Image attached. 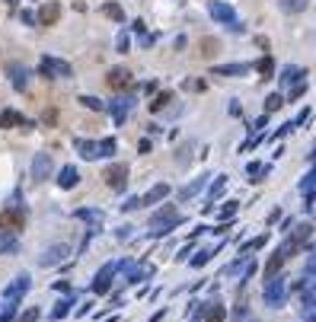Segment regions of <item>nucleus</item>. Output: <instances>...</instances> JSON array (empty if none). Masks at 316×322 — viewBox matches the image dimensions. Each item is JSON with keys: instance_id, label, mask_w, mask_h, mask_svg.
Instances as JSON below:
<instances>
[{"instance_id": "obj_1", "label": "nucleus", "mask_w": 316, "mask_h": 322, "mask_svg": "<svg viewBox=\"0 0 316 322\" xmlns=\"http://www.w3.org/2000/svg\"><path fill=\"white\" fill-rule=\"evenodd\" d=\"M23 224H26V214H23V207H6L3 214H0V230H23Z\"/></svg>"}, {"instance_id": "obj_2", "label": "nucleus", "mask_w": 316, "mask_h": 322, "mask_svg": "<svg viewBox=\"0 0 316 322\" xmlns=\"http://www.w3.org/2000/svg\"><path fill=\"white\" fill-rule=\"evenodd\" d=\"M48 176H51V157L48 153H35V160H32V179L45 182Z\"/></svg>"}, {"instance_id": "obj_3", "label": "nucleus", "mask_w": 316, "mask_h": 322, "mask_svg": "<svg viewBox=\"0 0 316 322\" xmlns=\"http://www.w3.org/2000/svg\"><path fill=\"white\" fill-rule=\"evenodd\" d=\"M128 166H109V169H105V182H109V189H115V192H122L125 189V182H128Z\"/></svg>"}, {"instance_id": "obj_4", "label": "nucleus", "mask_w": 316, "mask_h": 322, "mask_svg": "<svg viewBox=\"0 0 316 322\" xmlns=\"http://www.w3.org/2000/svg\"><path fill=\"white\" fill-rule=\"evenodd\" d=\"M42 73H45V77H70V64L58 61V58H45V61H42Z\"/></svg>"}, {"instance_id": "obj_5", "label": "nucleus", "mask_w": 316, "mask_h": 322, "mask_svg": "<svg viewBox=\"0 0 316 322\" xmlns=\"http://www.w3.org/2000/svg\"><path fill=\"white\" fill-rule=\"evenodd\" d=\"M105 83H109V90H128V86H131V73H128L125 67H115V70H109Z\"/></svg>"}, {"instance_id": "obj_6", "label": "nucleus", "mask_w": 316, "mask_h": 322, "mask_svg": "<svg viewBox=\"0 0 316 322\" xmlns=\"http://www.w3.org/2000/svg\"><path fill=\"white\" fill-rule=\"evenodd\" d=\"M211 16L220 19V23H227L230 29H240V26H237V16H233V10H230L227 3H217V0H214V3H211Z\"/></svg>"}, {"instance_id": "obj_7", "label": "nucleus", "mask_w": 316, "mask_h": 322, "mask_svg": "<svg viewBox=\"0 0 316 322\" xmlns=\"http://www.w3.org/2000/svg\"><path fill=\"white\" fill-rule=\"evenodd\" d=\"M26 290H29V274H19V278L6 287V300H19Z\"/></svg>"}, {"instance_id": "obj_8", "label": "nucleus", "mask_w": 316, "mask_h": 322, "mask_svg": "<svg viewBox=\"0 0 316 322\" xmlns=\"http://www.w3.org/2000/svg\"><path fill=\"white\" fill-rule=\"evenodd\" d=\"M67 252H70L67 246H51V249L45 252V256L38 258V261H42L45 268H48V265H58V261H64V258H67Z\"/></svg>"}, {"instance_id": "obj_9", "label": "nucleus", "mask_w": 316, "mask_h": 322, "mask_svg": "<svg viewBox=\"0 0 316 322\" xmlns=\"http://www.w3.org/2000/svg\"><path fill=\"white\" fill-rule=\"evenodd\" d=\"M58 16H61V6H58V3H45L42 13H38V23H42V26H55Z\"/></svg>"}, {"instance_id": "obj_10", "label": "nucleus", "mask_w": 316, "mask_h": 322, "mask_svg": "<svg viewBox=\"0 0 316 322\" xmlns=\"http://www.w3.org/2000/svg\"><path fill=\"white\" fill-rule=\"evenodd\" d=\"M77 182H80L77 169H73V166H64V169H61V176H58V185H61V189H73Z\"/></svg>"}, {"instance_id": "obj_11", "label": "nucleus", "mask_w": 316, "mask_h": 322, "mask_svg": "<svg viewBox=\"0 0 316 322\" xmlns=\"http://www.w3.org/2000/svg\"><path fill=\"white\" fill-rule=\"evenodd\" d=\"M77 150L83 153L86 160H96V157H103V144H90V140H77Z\"/></svg>"}, {"instance_id": "obj_12", "label": "nucleus", "mask_w": 316, "mask_h": 322, "mask_svg": "<svg viewBox=\"0 0 316 322\" xmlns=\"http://www.w3.org/2000/svg\"><path fill=\"white\" fill-rule=\"evenodd\" d=\"M109 278H112V268H103V271L96 274V281H93V290L105 293V290H109Z\"/></svg>"}, {"instance_id": "obj_13", "label": "nucleus", "mask_w": 316, "mask_h": 322, "mask_svg": "<svg viewBox=\"0 0 316 322\" xmlns=\"http://www.w3.org/2000/svg\"><path fill=\"white\" fill-rule=\"evenodd\" d=\"M198 55L201 58H214V55H217V48H220V42H217V38H201V45H198Z\"/></svg>"}, {"instance_id": "obj_14", "label": "nucleus", "mask_w": 316, "mask_h": 322, "mask_svg": "<svg viewBox=\"0 0 316 322\" xmlns=\"http://www.w3.org/2000/svg\"><path fill=\"white\" fill-rule=\"evenodd\" d=\"M10 77H13V86H16V90H23V86H26V77H29V73H26V67L10 64Z\"/></svg>"}, {"instance_id": "obj_15", "label": "nucleus", "mask_w": 316, "mask_h": 322, "mask_svg": "<svg viewBox=\"0 0 316 322\" xmlns=\"http://www.w3.org/2000/svg\"><path fill=\"white\" fill-rule=\"evenodd\" d=\"M10 252H16V239L10 236V230L0 233V256H10Z\"/></svg>"}, {"instance_id": "obj_16", "label": "nucleus", "mask_w": 316, "mask_h": 322, "mask_svg": "<svg viewBox=\"0 0 316 322\" xmlns=\"http://www.w3.org/2000/svg\"><path fill=\"white\" fill-rule=\"evenodd\" d=\"M0 125H3V128H16V125H23V118H19V112L6 109L3 115H0Z\"/></svg>"}, {"instance_id": "obj_17", "label": "nucleus", "mask_w": 316, "mask_h": 322, "mask_svg": "<svg viewBox=\"0 0 316 322\" xmlns=\"http://www.w3.org/2000/svg\"><path fill=\"white\" fill-rule=\"evenodd\" d=\"M163 194H166V185H157V189H153L150 194H147V198H144V201H140V204H150V201H157V198H163Z\"/></svg>"}, {"instance_id": "obj_18", "label": "nucleus", "mask_w": 316, "mask_h": 322, "mask_svg": "<svg viewBox=\"0 0 316 322\" xmlns=\"http://www.w3.org/2000/svg\"><path fill=\"white\" fill-rule=\"evenodd\" d=\"M249 70V64H230V67H220L217 73H246Z\"/></svg>"}, {"instance_id": "obj_19", "label": "nucleus", "mask_w": 316, "mask_h": 322, "mask_svg": "<svg viewBox=\"0 0 316 322\" xmlns=\"http://www.w3.org/2000/svg\"><path fill=\"white\" fill-rule=\"evenodd\" d=\"M268 300H272V303H278V297H281V284H278V281H275V284H268Z\"/></svg>"}, {"instance_id": "obj_20", "label": "nucleus", "mask_w": 316, "mask_h": 322, "mask_svg": "<svg viewBox=\"0 0 316 322\" xmlns=\"http://www.w3.org/2000/svg\"><path fill=\"white\" fill-rule=\"evenodd\" d=\"M208 322H224V310H220V306H211V310H208Z\"/></svg>"}, {"instance_id": "obj_21", "label": "nucleus", "mask_w": 316, "mask_h": 322, "mask_svg": "<svg viewBox=\"0 0 316 322\" xmlns=\"http://www.w3.org/2000/svg\"><path fill=\"white\" fill-rule=\"evenodd\" d=\"M80 102H83L86 109H93V112H99V109H103V102H99V99H93V96H83Z\"/></svg>"}, {"instance_id": "obj_22", "label": "nucleus", "mask_w": 316, "mask_h": 322, "mask_svg": "<svg viewBox=\"0 0 316 322\" xmlns=\"http://www.w3.org/2000/svg\"><path fill=\"white\" fill-rule=\"evenodd\" d=\"M10 316H13V300L0 306V322H10Z\"/></svg>"}, {"instance_id": "obj_23", "label": "nucleus", "mask_w": 316, "mask_h": 322, "mask_svg": "<svg viewBox=\"0 0 316 322\" xmlns=\"http://www.w3.org/2000/svg\"><path fill=\"white\" fill-rule=\"evenodd\" d=\"M35 319H38V310L32 306V310H26V313H23V316H19L16 322H35Z\"/></svg>"}, {"instance_id": "obj_24", "label": "nucleus", "mask_w": 316, "mask_h": 322, "mask_svg": "<svg viewBox=\"0 0 316 322\" xmlns=\"http://www.w3.org/2000/svg\"><path fill=\"white\" fill-rule=\"evenodd\" d=\"M67 306H70V300H61V303L55 306V319H61V316H67Z\"/></svg>"}, {"instance_id": "obj_25", "label": "nucleus", "mask_w": 316, "mask_h": 322, "mask_svg": "<svg viewBox=\"0 0 316 322\" xmlns=\"http://www.w3.org/2000/svg\"><path fill=\"white\" fill-rule=\"evenodd\" d=\"M268 112H275V109H281V96H268V105H265Z\"/></svg>"}, {"instance_id": "obj_26", "label": "nucleus", "mask_w": 316, "mask_h": 322, "mask_svg": "<svg viewBox=\"0 0 316 322\" xmlns=\"http://www.w3.org/2000/svg\"><path fill=\"white\" fill-rule=\"evenodd\" d=\"M284 10H304V0H284Z\"/></svg>"}, {"instance_id": "obj_27", "label": "nucleus", "mask_w": 316, "mask_h": 322, "mask_svg": "<svg viewBox=\"0 0 316 322\" xmlns=\"http://www.w3.org/2000/svg\"><path fill=\"white\" fill-rule=\"evenodd\" d=\"M105 16H112V19H122V10H118V6H105Z\"/></svg>"}, {"instance_id": "obj_28", "label": "nucleus", "mask_w": 316, "mask_h": 322, "mask_svg": "<svg viewBox=\"0 0 316 322\" xmlns=\"http://www.w3.org/2000/svg\"><path fill=\"white\" fill-rule=\"evenodd\" d=\"M163 102H170V93H163V96H157V102H150V105H153V109H160Z\"/></svg>"}, {"instance_id": "obj_29", "label": "nucleus", "mask_w": 316, "mask_h": 322, "mask_svg": "<svg viewBox=\"0 0 316 322\" xmlns=\"http://www.w3.org/2000/svg\"><path fill=\"white\" fill-rule=\"evenodd\" d=\"M55 290H61V293H67V290H70V284H67V281H58V284H55Z\"/></svg>"}, {"instance_id": "obj_30", "label": "nucleus", "mask_w": 316, "mask_h": 322, "mask_svg": "<svg viewBox=\"0 0 316 322\" xmlns=\"http://www.w3.org/2000/svg\"><path fill=\"white\" fill-rule=\"evenodd\" d=\"M6 3H16V0H6Z\"/></svg>"}]
</instances>
